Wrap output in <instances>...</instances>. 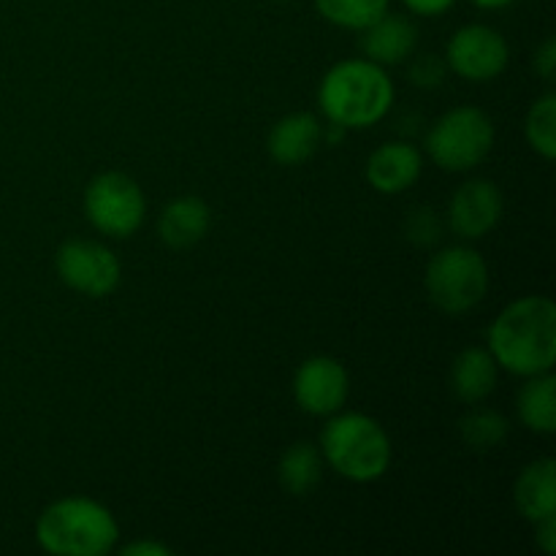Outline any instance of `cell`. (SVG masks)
I'll return each instance as SVG.
<instances>
[{"instance_id":"1","label":"cell","mask_w":556,"mask_h":556,"mask_svg":"<svg viewBox=\"0 0 556 556\" xmlns=\"http://www.w3.org/2000/svg\"><path fill=\"white\" fill-rule=\"evenodd\" d=\"M489 353L497 367L519 378L552 372L556 362V304L548 296L510 302L489 329Z\"/></svg>"},{"instance_id":"2","label":"cell","mask_w":556,"mask_h":556,"mask_svg":"<svg viewBox=\"0 0 556 556\" xmlns=\"http://www.w3.org/2000/svg\"><path fill=\"white\" fill-rule=\"evenodd\" d=\"M318 103L337 128H372L394 103V85L372 60H342L318 87Z\"/></svg>"},{"instance_id":"3","label":"cell","mask_w":556,"mask_h":556,"mask_svg":"<svg viewBox=\"0 0 556 556\" xmlns=\"http://www.w3.org/2000/svg\"><path fill=\"white\" fill-rule=\"evenodd\" d=\"M119 527L106 505L90 497H65L43 508L36 541L54 556H103L117 546Z\"/></svg>"},{"instance_id":"4","label":"cell","mask_w":556,"mask_h":556,"mask_svg":"<svg viewBox=\"0 0 556 556\" xmlns=\"http://www.w3.org/2000/svg\"><path fill=\"white\" fill-rule=\"evenodd\" d=\"M320 456L348 481L369 483L389 470L391 440L375 418L364 413H340L320 432Z\"/></svg>"},{"instance_id":"5","label":"cell","mask_w":556,"mask_h":556,"mask_svg":"<svg viewBox=\"0 0 556 556\" xmlns=\"http://www.w3.org/2000/svg\"><path fill=\"white\" fill-rule=\"evenodd\" d=\"M494 147V125L481 109L459 106L432 125L427 152L443 172H470L481 166Z\"/></svg>"},{"instance_id":"6","label":"cell","mask_w":556,"mask_h":556,"mask_svg":"<svg viewBox=\"0 0 556 556\" xmlns=\"http://www.w3.org/2000/svg\"><path fill=\"white\" fill-rule=\"evenodd\" d=\"M434 307L448 315L470 313L489 291V266L476 250L445 248L432 255L424 277Z\"/></svg>"},{"instance_id":"7","label":"cell","mask_w":556,"mask_h":556,"mask_svg":"<svg viewBox=\"0 0 556 556\" xmlns=\"http://www.w3.org/2000/svg\"><path fill=\"white\" fill-rule=\"evenodd\" d=\"M87 220L114 239L134 237L147 215V199L139 185L123 172L98 174L85 190Z\"/></svg>"},{"instance_id":"8","label":"cell","mask_w":556,"mask_h":556,"mask_svg":"<svg viewBox=\"0 0 556 556\" xmlns=\"http://www.w3.org/2000/svg\"><path fill=\"white\" fill-rule=\"evenodd\" d=\"M54 266L65 286L90 299L109 296L112 291H117L119 280H123V266H119L117 255L92 239L65 242L58 250Z\"/></svg>"},{"instance_id":"9","label":"cell","mask_w":556,"mask_h":556,"mask_svg":"<svg viewBox=\"0 0 556 556\" xmlns=\"http://www.w3.org/2000/svg\"><path fill=\"white\" fill-rule=\"evenodd\" d=\"M508 41L494 27L465 25L451 36L445 65L467 81H492L508 68Z\"/></svg>"},{"instance_id":"10","label":"cell","mask_w":556,"mask_h":556,"mask_svg":"<svg viewBox=\"0 0 556 556\" xmlns=\"http://www.w3.org/2000/svg\"><path fill=\"white\" fill-rule=\"evenodd\" d=\"M296 405L309 416H334L348 400V372L337 358L309 356L293 378Z\"/></svg>"},{"instance_id":"11","label":"cell","mask_w":556,"mask_h":556,"mask_svg":"<svg viewBox=\"0 0 556 556\" xmlns=\"http://www.w3.org/2000/svg\"><path fill=\"white\" fill-rule=\"evenodd\" d=\"M503 217V193L489 179H470L454 193L448 206V223L462 239H481Z\"/></svg>"},{"instance_id":"12","label":"cell","mask_w":556,"mask_h":556,"mask_svg":"<svg viewBox=\"0 0 556 556\" xmlns=\"http://www.w3.org/2000/svg\"><path fill=\"white\" fill-rule=\"evenodd\" d=\"M421 152L407 141H389L378 147L367 161V182L378 193L396 195L405 193L421 177Z\"/></svg>"},{"instance_id":"13","label":"cell","mask_w":556,"mask_h":556,"mask_svg":"<svg viewBox=\"0 0 556 556\" xmlns=\"http://www.w3.org/2000/svg\"><path fill=\"white\" fill-rule=\"evenodd\" d=\"M320 139H324V128H320L318 117L309 112H296L286 114L280 123H275L269 139H266V150H269L271 161H277L280 166H302L318 152Z\"/></svg>"},{"instance_id":"14","label":"cell","mask_w":556,"mask_h":556,"mask_svg":"<svg viewBox=\"0 0 556 556\" xmlns=\"http://www.w3.org/2000/svg\"><path fill=\"white\" fill-rule=\"evenodd\" d=\"M416 25L400 14H389V11L380 20H375L369 27H364L362 36V49L367 54V60L383 65V68L386 65L405 63L413 54V49H416Z\"/></svg>"},{"instance_id":"15","label":"cell","mask_w":556,"mask_h":556,"mask_svg":"<svg viewBox=\"0 0 556 556\" xmlns=\"http://www.w3.org/2000/svg\"><path fill=\"white\" fill-rule=\"evenodd\" d=\"M210 223L212 215L206 201L195 199V195H182V199H174L172 204L161 212L157 237H161V242L166 244V248L188 250L206 237Z\"/></svg>"},{"instance_id":"16","label":"cell","mask_w":556,"mask_h":556,"mask_svg":"<svg viewBox=\"0 0 556 556\" xmlns=\"http://www.w3.org/2000/svg\"><path fill=\"white\" fill-rule=\"evenodd\" d=\"M514 503L527 521H541L556 514V462L538 459L521 470L514 486Z\"/></svg>"},{"instance_id":"17","label":"cell","mask_w":556,"mask_h":556,"mask_svg":"<svg viewBox=\"0 0 556 556\" xmlns=\"http://www.w3.org/2000/svg\"><path fill=\"white\" fill-rule=\"evenodd\" d=\"M451 386L456 396L467 405L483 402L497 386V362L483 348H467L454 358L451 367Z\"/></svg>"},{"instance_id":"18","label":"cell","mask_w":556,"mask_h":556,"mask_svg":"<svg viewBox=\"0 0 556 556\" xmlns=\"http://www.w3.org/2000/svg\"><path fill=\"white\" fill-rule=\"evenodd\" d=\"M556 378L552 372L532 375L519 391V418L538 434L556 432Z\"/></svg>"},{"instance_id":"19","label":"cell","mask_w":556,"mask_h":556,"mask_svg":"<svg viewBox=\"0 0 556 556\" xmlns=\"http://www.w3.org/2000/svg\"><path fill=\"white\" fill-rule=\"evenodd\" d=\"M277 476H280L282 489L288 494L304 497V494H309L320 483V476H324V456H320V451L313 443L291 445L282 454Z\"/></svg>"},{"instance_id":"20","label":"cell","mask_w":556,"mask_h":556,"mask_svg":"<svg viewBox=\"0 0 556 556\" xmlns=\"http://www.w3.org/2000/svg\"><path fill=\"white\" fill-rule=\"evenodd\" d=\"M326 22L345 30H364L389 11V0H315Z\"/></svg>"},{"instance_id":"21","label":"cell","mask_w":556,"mask_h":556,"mask_svg":"<svg viewBox=\"0 0 556 556\" xmlns=\"http://www.w3.org/2000/svg\"><path fill=\"white\" fill-rule=\"evenodd\" d=\"M459 432L467 448L486 454V451L500 448L503 440L508 438V421L500 413L481 407V410H472L462 418Z\"/></svg>"},{"instance_id":"22","label":"cell","mask_w":556,"mask_h":556,"mask_svg":"<svg viewBox=\"0 0 556 556\" xmlns=\"http://www.w3.org/2000/svg\"><path fill=\"white\" fill-rule=\"evenodd\" d=\"M525 134L532 150L543 155L546 161H554L556 155V96L546 92L530 106L525 119Z\"/></svg>"},{"instance_id":"23","label":"cell","mask_w":556,"mask_h":556,"mask_svg":"<svg viewBox=\"0 0 556 556\" xmlns=\"http://www.w3.org/2000/svg\"><path fill=\"white\" fill-rule=\"evenodd\" d=\"M405 233L418 248H429L440 239V217L434 215L432 206H416L405 220Z\"/></svg>"},{"instance_id":"24","label":"cell","mask_w":556,"mask_h":556,"mask_svg":"<svg viewBox=\"0 0 556 556\" xmlns=\"http://www.w3.org/2000/svg\"><path fill=\"white\" fill-rule=\"evenodd\" d=\"M445 68L448 65L438 58V54H427V58H418L410 65V81L418 87H438L443 81Z\"/></svg>"},{"instance_id":"25","label":"cell","mask_w":556,"mask_h":556,"mask_svg":"<svg viewBox=\"0 0 556 556\" xmlns=\"http://www.w3.org/2000/svg\"><path fill=\"white\" fill-rule=\"evenodd\" d=\"M535 71L541 79L554 81V74H556V41L554 38H546V41L541 43V49L535 52Z\"/></svg>"},{"instance_id":"26","label":"cell","mask_w":556,"mask_h":556,"mask_svg":"<svg viewBox=\"0 0 556 556\" xmlns=\"http://www.w3.org/2000/svg\"><path fill=\"white\" fill-rule=\"evenodd\" d=\"M535 541L548 556L556 554V514L535 521Z\"/></svg>"},{"instance_id":"27","label":"cell","mask_w":556,"mask_h":556,"mask_svg":"<svg viewBox=\"0 0 556 556\" xmlns=\"http://www.w3.org/2000/svg\"><path fill=\"white\" fill-rule=\"evenodd\" d=\"M454 3L456 0H405L407 9L421 16H438L443 11H448Z\"/></svg>"},{"instance_id":"28","label":"cell","mask_w":556,"mask_h":556,"mask_svg":"<svg viewBox=\"0 0 556 556\" xmlns=\"http://www.w3.org/2000/svg\"><path fill=\"white\" fill-rule=\"evenodd\" d=\"M125 556H172L174 552L166 543H152V541H136L123 546Z\"/></svg>"},{"instance_id":"29","label":"cell","mask_w":556,"mask_h":556,"mask_svg":"<svg viewBox=\"0 0 556 556\" xmlns=\"http://www.w3.org/2000/svg\"><path fill=\"white\" fill-rule=\"evenodd\" d=\"M476 5H481V9H503V5L514 3V0H472Z\"/></svg>"}]
</instances>
